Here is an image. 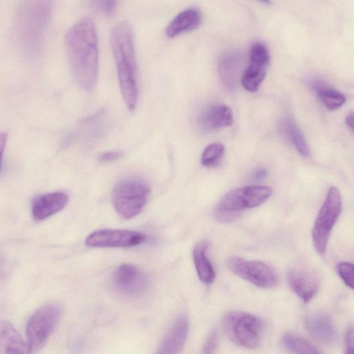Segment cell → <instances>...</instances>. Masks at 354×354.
Returning <instances> with one entry per match:
<instances>
[{"label":"cell","mask_w":354,"mask_h":354,"mask_svg":"<svg viewBox=\"0 0 354 354\" xmlns=\"http://www.w3.org/2000/svg\"><path fill=\"white\" fill-rule=\"evenodd\" d=\"M66 53L73 76L82 88L92 90L98 74V44L93 21L85 17L68 31Z\"/></svg>","instance_id":"1"},{"label":"cell","mask_w":354,"mask_h":354,"mask_svg":"<svg viewBox=\"0 0 354 354\" xmlns=\"http://www.w3.org/2000/svg\"><path fill=\"white\" fill-rule=\"evenodd\" d=\"M111 46L123 100L128 109L133 111L138 99V84L133 34L129 23H119L113 28Z\"/></svg>","instance_id":"2"},{"label":"cell","mask_w":354,"mask_h":354,"mask_svg":"<svg viewBox=\"0 0 354 354\" xmlns=\"http://www.w3.org/2000/svg\"><path fill=\"white\" fill-rule=\"evenodd\" d=\"M272 194L267 186L252 185L233 189L218 203L214 211L215 219L220 223L234 221L244 210L258 207Z\"/></svg>","instance_id":"3"},{"label":"cell","mask_w":354,"mask_h":354,"mask_svg":"<svg viewBox=\"0 0 354 354\" xmlns=\"http://www.w3.org/2000/svg\"><path fill=\"white\" fill-rule=\"evenodd\" d=\"M149 194V186L144 180L129 176L115 185L111 201L115 210L121 217L130 219L140 214Z\"/></svg>","instance_id":"4"},{"label":"cell","mask_w":354,"mask_h":354,"mask_svg":"<svg viewBox=\"0 0 354 354\" xmlns=\"http://www.w3.org/2000/svg\"><path fill=\"white\" fill-rule=\"evenodd\" d=\"M223 328L234 344L247 348H257L261 339L263 323L257 317L243 311H231L223 319Z\"/></svg>","instance_id":"5"},{"label":"cell","mask_w":354,"mask_h":354,"mask_svg":"<svg viewBox=\"0 0 354 354\" xmlns=\"http://www.w3.org/2000/svg\"><path fill=\"white\" fill-rule=\"evenodd\" d=\"M62 313L57 303L39 307L29 318L26 325L27 345L29 353L39 351L46 343L57 325Z\"/></svg>","instance_id":"6"},{"label":"cell","mask_w":354,"mask_h":354,"mask_svg":"<svg viewBox=\"0 0 354 354\" xmlns=\"http://www.w3.org/2000/svg\"><path fill=\"white\" fill-rule=\"evenodd\" d=\"M342 211V200L339 189L332 186L321 207L312 229V239L317 252L324 254L330 232Z\"/></svg>","instance_id":"7"},{"label":"cell","mask_w":354,"mask_h":354,"mask_svg":"<svg viewBox=\"0 0 354 354\" xmlns=\"http://www.w3.org/2000/svg\"><path fill=\"white\" fill-rule=\"evenodd\" d=\"M51 6L52 0H25L19 22L26 41H30L31 44H38L49 19Z\"/></svg>","instance_id":"8"},{"label":"cell","mask_w":354,"mask_h":354,"mask_svg":"<svg viewBox=\"0 0 354 354\" xmlns=\"http://www.w3.org/2000/svg\"><path fill=\"white\" fill-rule=\"evenodd\" d=\"M227 266L234 274L259 288H272L278 283L275 270L261 261L234 257L227 260Z\"/></svg>","instance_id":"9"},{"label":"cell","mask_w":354,"mask_h":354,"mask_svg":"<svg viewBox=\"0 0 354 354\" xmlns=\"http://www.w3.org/2000/svg\"><path fill=\"white\" fill-rule=\"evenodd\" d=\"M113 283L115 290L128 298H140L149 287L147 276L138 267L129 264L120 265L113 276Z\"/></svg>","instance_id":"10"},{"label":"cell","mask_w":354,"mask_h":354,"mask_svg":"<svg viewBox=\"0 0 354 354\" xmlns=\"http://www.w3.org/2000/svg\"><path fill=\"white\" fill-rule=\"evenodd\" d=\"M146 236L128 230L104 229L93 232L85 239L90 248H129L145 242Z\"/></svg>","instance_id":"11"},{"label":"cell","mask_w":354,"mask_h":354,"mask_svg":"<svg viewBox=\"0 0 354 354\" xmlns=\"http://www.w3.org/2000/svg\"><path fill=\"white\" fill-rule=\"evenodd\" d=\"M270 55L267 48L261 42L254 43L250 49V64L244 71L241 83L250 92L257 91L266 77Z\"/></svg>","instance_id":"12"},{"label":"cell","mask_w":354,"mask_h":354,"mask_svg":"<svg viewBox=\"0 0 354 354\" xmlns=\"http://www.w3.org/2000/svg\"><path fill=\"white\" fill-rule=\"evenodd\" d=\"M305 327L309 334L322 344L332 345L337 339L336 326L327 313L315 312L310 314L305 319Z\"/></svg>","instance_id":"13"},{"label":"cell","mask_w":354,"mask_h":354,"mask_svg":"<svg viewBox=\"0 0 354 354\" xmlns=\"http://www.w3.org/2000/svg\"><path fill=\"white\" fill-rule=\"evenodd\" d=\"M287 278L290 288L304 303L309 302L318 291V277L308 270L294 268L289 270Z\"/></svg>","instance_id":"14"},{"label":"cell","mask_w":354,"mask_h":354,"mask_svg":"<svg viewBox=\"0 0 354 354\" xmlns=\"http://www.w3.org/2000/svg\"><path fill=\"white\" fill-rule=\"evenodd\" d=\"M68 202V196L64 192L37 196L32 202V216L37 221L45 220L63 209Z\"/></svg>","instance_id":"15"},{"label":"cell","mask_w":354,"mask_h":354,"mask_svg":"<svg viewBox=\"0 0 354 354\" xmlns=\"http://www.w3.org/2000/svg\"><path fill=\"white\" fill-rule=\"evenodd\" d=\"M189 328V318L182 315L174 320L161 341L158 353L176 354L184 347Z\"/></svg>","instance_id":"16"},{"label":"cell","mask_w":354,"mask_h":354,"mask_svg":"<svg viewBox=\"0 0 354 354\" xmlns=\"http://www.w3.org/2000/svg\"><path fill=\"white\" fill-rule=\"evenodd\" d=\"M234 122L230 107L226 105H212L202 111L198 118V126L203 133L231 126Z\"/></svg>","instance_id":"17"},{"label":"cell","mask_w":354,"mask_h":354,"mask_svg":"<svg viewBox=\"0 0 354 354\" xmlns=\"http://www.w3.org/2000/svg\"><path fill=\"white\" fill-rule=\"evenodd\" d=\"M201 21L202 15L199 10L195 8H187L178 14L171 21L166 28V35L173 38L192 31L201 25Z\"/></svg>","instance_id":"18"},{"label":"cell","mask_w":354,"mask_h":354,"mask_svg":"<svg viewBox=\"0 0 354 354\" xmlns=\"http://www.w3.org/2000/svg\"><path fill=\"white\" fill-rule=\"evenodd\" d=\"M0 353H29L28 345L24 342L16 328L8 321H0Z\"/></svg>","instance_id":"19"},{"label":"cell","mask_w":354,"mask_h":354,"mask_svg":"<svg viewBox=\"0 0 354 354\" xmlns=\"http://www.w3.org/2000/svg\"><path fill=\"white\" fill-rule=\"evenodd\" d=\"M209 243L203 241L198 243L193 250V259L200 280L205 284H211L215 279V271L209 259L207 252Z\"/></svg>","instance_id":"20"},{"label":"cell","mask_w":354,"mask_h":354,"mask_svg":"<svg viewBox=\"0 0 354 354\" xmlns=\"http://www.w3.org/2000/svg\"><path fill=\"white\" fill-rule=\"evenodd\" d=\"M279 130L302 156H309L310 150L306 140L294 120L290 118L282 119L279 123Z\"/></svg>","instance_id":"21"},{"label":"cell","mask_w":354,"mask_h":354,"mask_svg":"<svg viewBox=\"0 0 354 354\" xmlns=\"http://www.w3.org/2000/svg\"><path fill=\"white\" fill-rule=\"evenodd\" d=\"M313 88L320 102L329 110L334 111L341 107L346 102L344 94L319 82L313 83Z\"/></svg>","instance_id":"22"},{"label":"cell","mask_w":354,"mask_h":354,"mask_svg":"<svg viewBox=\"0 0 354 354\" xmlns=\"http://www.w3.org/2000/svg\"><path fill=\"white\" fill-rule=\"evenodd\" d=\"M239 65V59L235 55H227L220 61L218 71L221 79L229 87L233 88L236 85Z\"/></svg>","instance_id":"23"},{"label":"cell","mask_w":354,"mask_h":354,"mask_svg":"<svg viewBox=\"0 0 354 354\" xmlns=\"http://www.w3.org/2000/svg\"><path fill=\"white\" fill-rule=\"evenodd\" d=\"M281 342L283 346L292 353H319L307 340L292 333H285L281 338Z\"/></svg>","instance_id":"24"},{"label":"cell","mask_w":354,"mask_h":354,"mask_svg":"<svg viewBox=\"0 0 354 354\" xmlns=\"http://www.w3.org/2000/svg\"><path fill=\"white\" fill-rule=\"evenodd\" d=\"M224 152L225 147L223 144L214 142L209 145L202 153L201 164L207 167H216L221 162Z\"/></svg>","instance_id":"25"},{"label":"cell","mask_w":354,"mask_h":354,"mask_svg":"<svg viewBox=\"0 0 354 354\" xmlns=\"http://www.w3.org/2000/svg\"><path fill=\"white\" fill-rule=\"evenodd\" d=\"M337 271L344 283L350 288H353V266L348 262H341L337 266Z\"/></svg>","instance_id":"26"},{"label":"cell","mask_w":354,"mask_h":354,"mask_svg":"<svg viewBox=\"0 0 354 354\" xmlns=\"http://www.w3.org/2000/svg\"><path fill=\"white\" fill-rule=\"evenodd\" d=\"M92 5L104 15L113 13L116 7L118 0H91Z\"/></svg>","instance_id":"27"},{"label":"cell","mask_w":354,"mask_h":354,"mask_svg":"<svg viewBox=\"0 0 354 354\" xmlns=\"http://www.w3.org/2000/svg\"><path fill=\"white\" fill-rule=\"evenodd\" d=\"M218 334L216 330H214L208 335L203 346L205 353H214L218 344Z\"/></svg>","instance_id":"28"},{"label":"cell","mask_w":354,"mask_h":354,"mask_svg":"<svg viewBox=\"0 0 354 354\" xmlns=\"http://www.w3.org/2000/svg\"><path fill=\"white\" fill-rule=\"evenodd\" d=\"M122 156V153L118 151H110L101 153L98 157V161L101 163H110L119 160Z\"/></svg>","instance_id":"29"},{"label":"cell","mask_w":354,"mask_h":354,"mask_svg":"<svg viewBox=\"0 0 354 354\" xmlns=\"http://www.w3.org/2000/svg\"><path fill=\"white\" fill-rule=\"evenodd\" d=\"M353 328L352 326H349L345 334V349L346 353H353Z\"/></svg>","instance_id":"30"},{"label":"cell","mask_w":354,"mask_h":354,"mask_svg":"<svg viewBox=\"0 0 354 354\" xmlns=\"http://www.w3.org/2000/svg\"><path fill=\"white\" fill-rule=\"evenodd\" d=\"M8 139V134L6 133H0V169L3 159V151Z\"/></svg>","instance_id":"31"},{"label":"cell","mask_w":354,"mask_h":354,"mask_svg":"<svg viewBox=\"0 0 354 354\" xmlns=\"http://www.w3.org/2000/svg\"><path fill=\"white\" fill-rule=\"evenodd\" d=\"M268 174V171L264 168L257 169L254 174V178L257 180H261L264 178Z\"/></svg>","instance_id":"32"},{"label":"cell","mask_w":354,"mask_h":354,"mask_svg":"<svg viewBox=\"0 0 354 354\" xmlns=\"http://www.w3.org/2000/svg\"><path fill=\"white\" fill-rule=\"evenodd\" d=\"M345 122H346V124L347 125V127H348V129L351 131H353V114L352 112L349 113L346 118H345Z\"/></svg>","instance_id":"33"},{"label":"cell","mask_w":354,"mask_h":354,"mask_svg":"<svg viewBox=\"0 0 354 354\" xmlns=\"http://www.w3.org/2000/svg\"><path fill=\"white\" fill-rule=\"evenodd\" d=\"M265 5H270L271 4V1L270 0H257Z\"/></svg>","instance_id":"34"}]
</instances>
